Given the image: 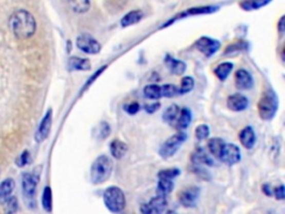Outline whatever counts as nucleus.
<instances>
[{
  "label": "nucleus",
  "mask_w": 285,
  "mask_h": 214,
  "mask_svg": "<svg viewBox=\"0 0 285 214\" xmlns=\"http://www.w3.org/2000/svg\"><path fill=\"white\" fill-rule=\"evenodd\" d=\"M278 108L277 95L273 89H265L261 95V99L257 103L258 115L263 121H271L274 119Z\"/></svg>",
  "instance_id": "7ed1b4c3"
},
{
  "label": "nucleus",
  "mask_w": 285,
  "mask_h": 214,
  "mask_svg": "<svg viewBox=\"0 0 285 214\" xmlns=\"http://www.w3.org/2000/svg\"><path fill=\"white\" fill-rule=\"evenodd\" d=\"M38 184V177L34 173H25L23 175V193L25 199L31 203L34 202Z\"/></svg>",
  "instance_id": "1a4fd4ad"
},
{
  "label": "nucleus",
  "mask_w": 285,
  "mask_h": 214,
  "mask_svg": "<svg viewBox=\"0 0 285 214\" xmlns=\"http://www.w3.org/2000/svg\"><path fill=\"white\" fill-rule=\"evenodd\" d=\"M201 196V189L198 186H187L178 194V201L184 207H195Z\"/></svg>",
  "instance_id": "0eeeda50"
},
{
  "label": "nucleus",
  "mask_w": 285,
  "mask_h": 214,
  "mask_svg": "<svg viewBox=\"0 0 285 214\" xmlns=\"http://www.w3.org/2000/svg\"><path fill=\"white\" fill-rule=\"evenodd\" d=\"M112 161L107 155H101L94 162L90 167V181L92 184L101 185L108 181L112 173Z\"/></svg>",
  "instance_id": "f03ea898"
},
{
  "label": "nucleus",
  "mask_w": 285,
  "mask_h": 214,
  "mask_svg": "<svg viewBox=\"0 0 285 214\" xmlns=\"http://www.w3.org/2000/svg\"><path fill=\"white\" fill-rule=\"evenodd\" d=\"M109 133H110V127L108 125V123L103 122L98 125V127H97V138L99 140L106 139L109 135Z\"/></svg>",
  "instance_id": "c9c22d12"
},
{
  "label": "nucleus",
  "mask_w": 285,
  "mask_h": 214,
  "mask_svg": "<svg viewBox=\"0 0 285 214\" xmlns=\"http://www.w3.org/2000/svg\"><path fill=\"white\" fill-rule=\"evenodd\" d=\"M241 159H242V155L238 146L235 144H226V143H225V145L220 155V159L218 160H221L223 163H225L226 165L232 166L237 164L238 162L241 161Z\"/></svg>",
  "instance_id": "9d476101"
},
{
  "label": "nucleus",
  "mask_w": 285,
  "mask_h": 214,
  "mask_svg": "<svg viewBox=\"0 0 285 214\" xmlns=\"http://www.w3.org/2000/svg\"><path fill=\"white\" fill-rule=\"evenodd\" d=\"M225 145V142L224 140L220 139V138H214V139H211L207 143V147H208V151L210 153L213 155L215 159H220V155L221 152L223 150V147Z\"/></svg>",
  "instance_id": "a878e982"
},
{
  "label": "nucleus",
  "mask_w": 285,
  "mask_h": 214,
  "mask_svg": "<svg viewBox=\"0 0 285 214\" xmlns=\"http://www.w3.org/2000/svg\"><path fill=\"white\" fill-rule=\"evenodd\" d=\"M167 207V200L166 197L157 196L154 199H151L149 202L145 203L141 206V212L145 214H157L165 212Z\"/></svg>",
  "instance_id": "9b49d317"
},
{
  "label": "nucleus",
  "mask_w": 285,
  "mask_h": 214,
  "mask_svg": "<svg viewBox=\"0 0 285 214\" xmlns=\"http://www.w3.org/2000/svg\"><path fill=\"white\" fill-rule=\"evenodd\" d=\"M176 127L178 129L187 128L192 123V112L189 108H182L176 120Z\"/></svg>",
  "instance_id": "5701e85b"
},
{
  "label": "nucleus",
  "mask_w": 285,
  "mask_h": 214,
  "mask_svg": "<svg viewBox=\"0 0 285 214\" xmlns=\"http://www.w3.org/2000/svg\"><path fill=\"white\" fill-rule=\"evenodd\" d=\"M181 108L176 104H172L170 106H168L166 109H165L163 113V121L167 124H173V123L176 122L177 116L180 114Z\"/></svg>",
  "instance_id": "bb28decb"
},
{
  "label": "nucleus",
  "mask_w": 285,
  "mask_h": 214,
  "mask_svg": "<svg viewBox=\"0 0 285 214\" xmlns=\"http://www.w3.org/2000/svg\"><path fill=\"white\" fill-rule=\"evenodd\" d=\"M104 203L112 213H119L125 209L126 199L124 192L118 186H109L104 192Z\"/></svg>",
  "instance_id": "20e7f679"
},
{
  "label": "nucleus",
  "mask_w": 285,
  "mask_h": 214,
  "mask_svg": "<svg viewBox=\"0 0 285 214\" xmlns=\"http://www.w3.org/2000/svg\"><path fill=\"white\" fill-rule=\"evenodd\" d=\"M51 123H52V111L51 109H48V112L46 113L43 121L41 122V124H39V127L35 135V140L38 143H42L43 141H45L48 138L50 128H51Z\"/></svg>",
  "instance_id": "f8f14e48"
},
{
  "label": "nucleus",
  "mask_w": 285,
  "mask_h": 214,
  "mask_svg": "<svg viewBox=\"0 0 285 214\" xmlns=\"http://www.w3.org/2000/svg\"><path fill=\"white\" fill-rule=\"evenodd\" d=\"M233 68H234L233 63L225 62V63H222V64L218 65V66L214 69V74L216 75L218 80L224 82L230 76L231 71L233 70Z\"/></svg>",
  "instance_id": "393cba45"
},
{
  "label": "nucleus",
  "mask_w": 285,
  "mask_h": 214,
  "mask_svg": "<svg viewBox=\"0 0 285 214\" xmlns=\"http://www.w3.org/2000/svg\"><path fill=\"white\" fill-rule=\"evenodd\" d=\"M174 189V182L173 180H165V179H160L157 183V196L162 197H167L168 194L172 193Z\"/></svg>",
  "instance_id": "cd10ccee"
},
{
  "label": "nucleus",
  "mask_w": 285,
  "mask_h": 214,
  "mask_svg": "<svg viewBox=\"0 0 285 214\" xmlns=\"http://www.w3.org/2000/svg\"><path fill=\"white\" fill-rule=\"evenodd\" d=\"M6 203H7V212L14 213L18 210V202L16 198L9 197V199L6 201Z\"/></svg>",
  "instance_id": "e433bc0d"
},
{
  "label": "nucleus",
  "mask_w": 285,
  "mask_h": 214,
  "mask_svg": "<svg viewBox=\"0 0 285 214\" xmlns=\"http://www.w3.org/2000/svg\"><path fill=\"white\" fill-rule=\"evenodd\" d=\"M270 3H272V0H243L240 3V7L245 11H253L265 7Z\"/></svg>",
  "instance_id": "412c9836"
},
{
  "label": "nucleus",
  "mask_w": 285,
  "mask_h": 214,
  "mask_svg": "<svg viewBox=\"0 0 285 214\" xmlns=\"http://www.w3.org/2000/svg\"><path fill=\"white\" fill-rule=\"evenodd\" d=\"M109 150H110L112 158L116 160H121L126 154V152H127L128 146L126 143H124L121 140H114L110 143Z\"/></svg>",
  "instance_id": "6ab92c4d"
},
{
  "label": "nucleus",
  "mask_w": 285,
  "mask_h": 214,
  "mask_svg": "<svg viewBox=\"0 0 285 214\" xmlns=\"http://www.w3.org/2000/svg\"><path fill=\"white\" fill-rule=\"evenodd\" d=\"M191 160L195 165H206V166L214 165V160L211 158V155L205 151L203 147L196 148V151H194L193 154H192Z\"/></svg>",
  "instance_id": "2eb2a0df"
},
{
  "label": "nucleus",
  "mask_w": 285,
  "mask_h": 214,
  "mask_svg": "<svg viewBox=\"0 0 285 214\" xmlns=\"http://www.w3.org/2000/svg\"><path fill=\"white\" fill-rule=\"evenodd\" d=\"M262 190H263V192H264L265 196H268V197L272 196V191H271V189H270V185H269V184H264L263 187H262Z\"/></svg>",
  "instance_id": "37998d69"
},
{
  "label": "nucleus",
  "mask_w": 285,
  "mask_h": 214,
  "mask_svg": "<svg viewBox=\"0 0 285 214\" xmlns=\"http://www.w3.org/2000/svg\"><path fill=\"white\" fill-rule=\"evenodd\" d=\"M284 19H285V17L282 16L281 19H280V22H278V25H277L278 34H280L281 36L284 34V30H285V27H284Z\"/></svg>",
  "instance_id": "79ce46f5"
},
{
  "label": "nucleus",
  "mask_w": 285,
  "mask_h": 214,
  "mask_svg": "<svg viewBox=\"0 0 285 214\" xmlns=\"http://www.w3.org/2000/svg\"><path fill=\"white\" fill-rule=\"evenodd\" d=\"M210 135V127L206 124L198 125L195 129V138L198 141H204L208 138Z\"/></svg>",
  "instance_id": "72a5a7b5"
},
{
  "label": "nucleus",
  "mask_w": 285,
  "mask_h": 214,
  "mask_svg": "<svg viewBox=\"0 0 285 214\" xmlns=\"http://www.w3.org/2000/svg\"><path fill=\"white\" fill-rule=\"evenodd\" d=\"M195 47L198 51H201L204 56L212 57L221 48V43L217 40H214V38L203 36L196 41Z\"/></svg>",
  "instance_id": "423d86ee"
},
{
  "label": "nucleus",
  "mask_w": 285,
  "mask_h": 214,
  "mask_svg": "<svg viewBox=\"0 0 285 214\" xmlns=\"http://www.w3.org/2000/svg\"><path fill=\"white\" fill-rule=\"evenodd\" d=\"M14 189H15L14 180L7 179L0 183V204L6 203V201L9 199Z\"/></svg>",
  "instance_id": "aec40b11"
},
{
  "label": "nucleus",
  "mask_w": 285,
  "mask_h": 214,
  "mask_svg": "<svg viewBox=\"0 0 285 214\" xmlns=\"http://www.w3.org/2000/svg\"><path fill=\"white\" fill-rule=\"evenodd\" d=\"M76 44H77V47L86 54L95 55V54L99 53V51H101V49H102L101 44L98 43V41H96L94 37L88 35V34L79 35L77 37Z\"/></svg>",
  "instance_id": "6e6552de"
},
{
  "label": "nucleus",
  "mask_w": 285,
  "mask_h": 214,
  "mask_svg": "<svg viewBox=\"0 0 285 214\" xmlns=\"http://www.w3.org/2000/svg\"><path fill=\"white\" fill-rule=\"evenodd\" d=\"M249 106V100L242 94H233L227 99V107L233 112H243Z\"/></svg>",
  "instance_id": "4468645a"
},
{
  "label": "nucleus",
  "mask_w": 285,
  "mask_h": 214,
  "mask_svg": "<svg viewBox=\"0 0 285 214\" xmlns=\"http://www.w3.org/2000/svg\"><path fill=\"white\" fill-rule=\"evenodd\" d=\"M144 95L148 100H153V101L160 100L162 97L161 86L155 85V84H150V85L145 86L144 87Z\"/></svg>",
  "instance_id": "c756f323"
},
{
  "label": "nucleus",
  "mask_w": 285,
  "mask_h": 214,
  "mask_svg": "<svg viewBox=\"0 0 285 214\" xmlns=\"http://www.w3.org/2000/svg\"><path fill=\"white\" fill-rule=\"evenodd\" d=\"M218 7L216 6H204V7H196V8H189L186 11L181 12L180 15H177L174 17V19L172 22H168V24H172L176 19H181V18H185L187 16H196V15H206V14H212V12L217 11Z\"/></svg>",
  "instance_id": "dca6fc26"
},
{
  "label": "nucleus",
  "mask_w": 285,
  "mask_h": 214,
  "mask_svg": "<svg viewBox=\"0 0 285 214\" xmlns=\"http://www.w3.org/2000/svg\"><path fill=\"white\" fill-rule=\"evenodd\" d=\"M139 108H141V106H139V104L137 102H132L130 104H128V105H126L124 107V109L126 112H127L129 115H135L138 113L139 111Z\"/></svg>",
  "instance_id": "4c0bfd02"
},
{
  "label": "nucleus",
  "mask_w": 285,
  "mask_h": 214,
  "mask_svg": "<svg viewBox=\"0 0 285 214\" xmlns=\"http://www.w3.org/2000/svg\"><path fill=\"white\" fill-rule=\"evenodd\" d=\"M9 27L18 40H28L36 32L37 24L29 11L19 9L9 17Z\"/></svg>",
  "instance_id": "f257e3e1"
},
{
  "label": "nucleus",
  "mask_w": 285,
  "mask_h": 214,
  "mask_svg": "<svg viewBox=\"0 0 285 214\" xmlns=\"http://www.w3.org/2000/svg\"><path fill=\"white\" fill-rule=\"evenodd\" d=\"M240 141L242 143V145L245 148H248V150L253 148V146L255 145V142H256V135H255L253 127L252 126L244 127L240 133Z\"/></svg>",
  "instance_id": "f3484780"
},
{
  "label": "nucleus",
  "mask_w": 285,
  "mask_h": 214,
  "mask_svg": "<svg viewBox=\"0 0 285 214\" xmlns=\"http://www.w3.org/2000/svg\"><path fill=\"white\" fill-rule=\"evenodd\" d=\"M52 194H51V190L49 186H46L44 193H43V199H42V202H43V207L44 209L50 212L51 211V206H52Z\"/></svg>",
  "instance_id": "473e14b6"
},
{
  "label": "nucleus",
  "mask_w": 285,
  "mask_h": 214,
  "mask_svg": "<svg viewBox=\"0 0 285 214\" xmlns=\"http://www.w3.org/2000/svg\"><path fill=\"white\" fill-rule=\"evenodd\" d=\"M181 174V170L177 167H173V168H165V170H162L158 172L157 177L158 179H165V180H174L175 178H177L178 175Z\"/></svg>",
  "instance_id": "2f4dec72"
},
{
  "label": "nucleus",
  "mask_w": 285,
  "mask_h": 214,
  "mask_svg": "<svg viewBox=\"0 0 285 214\" xmlns=\"http://www.w3.org/2000/svg\"><path fill=\"white\" fill-rule=\"evenodd\" d=\"M72 11L77 14H85L90 9L91 0H69Z\"/></svg>",
  "instance_id": "c85d7f7f"
},
{
  "label": "nucleus",
  "mask_w": 285,
  "mask_h": 214,
  "mask_svg": "<svg viewBox=\"0 0 285 214\" xmlns=\"http://www.w3.org/2000/svg\"><path fill=\"white\" fill-rule=\"evenodd\" d=\"M194 85H195V82L193 80V77H191V76L184 77L181 82V87L178 88V94L183 95V94L189 93L191 90L194 88Z\"/></svg>",
  "instance_id": "7c9ffc66"
},
{
  "label": "nucleus",
  "mask_w": 285,
  "mask_h": 214,
  "mask_svg": "<svg viewBox=\"0 0 285 214\" xmlns=\"http://www.w3.org/2000/svg\"><path fill=\"white\" fill-rule=\"evenodd\" d=\"M162 97H174L178 95V87L173 85V84H166V85L161 86Z\"/></svg>",
  "instance_id": "f704fd0d"
},
{
  "label": "nucleus",
  "mask_w": 285,
  "mask_h": 214,
  "mask_svg": "<svg viewBox=\"0 0 285 214\" xmlns=\"http://www.w3.org/2000/svg\"><path fill=\"white\" fill-rule=\"evenodd\" d=\"M274 196H275V198H276L277 200H280V201L284 200L285 194H284V185H283V184H281L280 186L275 187V190H274Z\"/></svg>",
  "instance_id": "ea45409f"
},
{
  "label": "nucleus",
  "mask_w": 285,
  "mask_h": 214,
  "mask_svg": "<svg viewBox=\"0 0 285 214\" xmlns=\"http://www.w3.org/2000/svg\"><path fill=\"white\" fill-rule=\"evenodd\" d=\"M235 86L238 89H251L254 86V80L253 76L246 69H238L235 73Z\"/></svg>",
  "instance_id": "ddd939ff"
},
{
  "label": "nucleus",
  "mask_w": 285,
  "mask_h": 214,
  "mask_svg": "<svg viewBox=\"0 0 285 214\" xmlns=\"http://www.w3.org/2000/svg\"><path fill=\"white\" fill-rule=\"evenodd\" d=\"M28 161H29V153H28V151H25V152L22 154L21 159H19V160L17 161V164H18L19 166H24V165H26V164L28 163Z\"/></svg>",
  "instance_id": "a19ab883"
},
{
  "label": "nucleus",
  "mask_w": 285,
  "mask_h": 214,
  "mask_svg": "<svg viewBox=\"0 0 285 214\" xmlns=\"http://www.w3.org/2000/svg\"><path fill=\"white\" fill-rule=\"evenodd\" d=\"M165 64H166L168 69L174 75H182L185 73V70H186V64H185L183 61L175 60L174 57H172L169 55L165 57Z\"/></svg>",
  "instance_id": "a211bd4d"
},
{
  "label": "nucleus",
  "mask_w": 285,
  "mask_h": 214,
  "mask_svg": "<svg viewBox=\"0 0 285 214\" xmlns=\"http://www.w3.org/2000/svg\"><path fill=\"white\" fill-rule=\"evenodd\" d=\"M70 70H89L91 68L90 62L86 58L71 57L68 63Z\"/></svg>",
  "instance_id": "b1692460"
},
{
  "label": "nucleus",
  "mask_w": 285,
  "mask_h": 214,
  "mask_svg": "<svg viewBox=\"0 0 285 214\" xmlns=\"http://www.w3.org/2000/svg\"><path fill=\"white\" fill-rule=\"evenodd\" d=\"M161 107V104L160 103H155V104H147V105L144 106V109L146 111L148 114H153L156 111H158Z\"/></svg>",
  "instance_id": "58836bf2"
},
{
  "label": "nucleus",
  "mask_w": 285,
  "mask_h": 214,
  "mask_svg": "<svg viewBox=\"0 0 285 214\" xmlns=\"http://www.w3.org/2000/svg\"><path fill=\"white\" fill-rule=\"evenodd\" d=\"M143 11L142 10H131L128 14H126L121 21L122 27H128V26L135 25L139 23L143 19Z\"/></svg>",
  "instance_id": "4be33fe9"
},
{
  "label": "nucleus",
  "mask_w": 285,
  "mask_h": 214,
  "mask_svg": "<svg viewBox=\"0 0 285 214\" xmlns=\"http://www.w3.org/2000/svg\"><path fill=\"white\" fill-rule=\"evenodd\" d=\"M187 140V134L184 132H180L170 136L163 143V145L160 148V155L164 160H167L172 157H174L176 152L180 150L181 146L184 144V142Z\"/></svg>",
  "instance_id": "39448f33"
}]
</instances>
